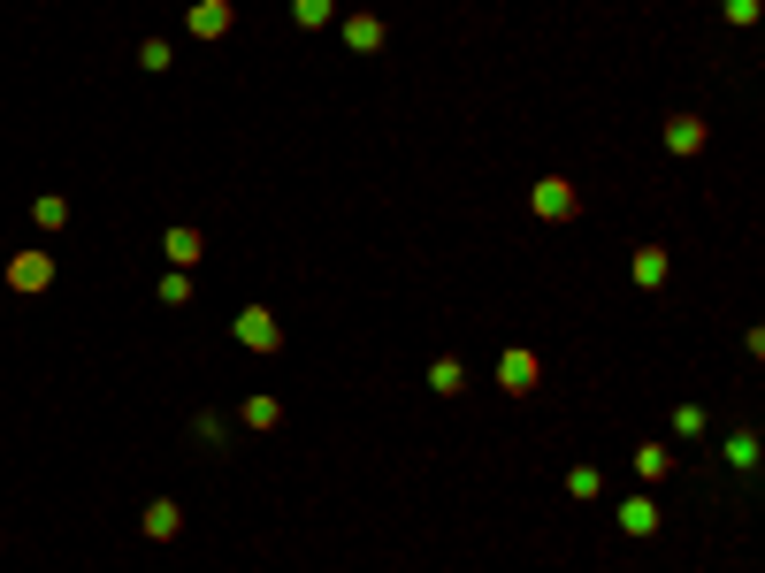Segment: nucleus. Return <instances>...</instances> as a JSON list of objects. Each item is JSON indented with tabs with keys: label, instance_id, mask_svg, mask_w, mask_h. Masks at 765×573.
<instances>
[{
	"label": "nucleus",
	"instance_id": "f257e3e1",
	"mask_svg": "<svg viewBox=\"0 0 765 573\" xmlns=\"http://www.w3.org/2000/svg\"><path fill=\"white\" fill-rule=\"evenodd\" d=\"M8 283H16V291H46V283H54V260L46 253H16L8 260Z\"/></svg>",
	"mask_w": 765,
	"mask_h": 573
},
{
	"label": "nucleus",
	"instance_id": "f03ea898",
	"mask_svg": "<svg viewBox=\"0 0 765 573\" xmlns=\"http://www.w3.org/2000/svg\"><path fill=\"white\" fill-rule=\"evenodd\" d=\"M176 528H184V512H176L169 497H153V505H146V535H153V543H176Z\"/></svg>",
	"mask_w": 765,
	"mask_h": 573
},
{
	"label": "nucleus",
	"instance_id": "7ed1b4c3",
	"mask_svg": "<svg viewBox=\"0 0 765 573\" xmlns=\"http://www.w3.org/2000/svg\"><path fill=\"white\" fill-rule=\"evenodd\" d=\"M192 31H199V39H222V31H230V0H199V8H192Z\"/></svg>",
	"mask_w": 765,
	"mask_h": 573
},
{
	"label": "nucleus",
	"instance_id": "20e7f679",
	"mask_svg": "<svg viewBox=\"0 0 765 573\" xmlns=\"http://www.w3.org/2000/svg\"><path fill=\"white\" fill-rule=\"evenodd\" d=\"M238 337L253 344V352H276V321H268V314H245V321H238Z\"/></svg>",
	"mask_w": 765,
	"mask_h": 573
},
{
	"label": "nucleus",
	"instance_id": "39448f33",
	"mask_svg": "<svg viewBox=\"0 0 765 573\" xmlns=\"http://www.w3.org/2000/svg\"><path fill=\"white\" fill-rule=\"evenodd\" d=\"M635 474H643V482H666V474H674V459H666L658 444H643V451H635Z\"/></svg>",
	"mask_w": 765,
	"mask_h": 573
},
{
	"label": "nucleus",
	"instance_id": "423d86ee",
	"mask_svg": "<svg viewBox=\"0 0 765 573\" xmlns=\"http://www.w3.org/2000/svg\"><path fill=\"white\" fill-rule=\"evenodd\" d=\"M345 39L360 46V54H375V46H383V23H375V16H352V23H345Z\"/></svg>",
	"mask_w": 765,
	"mask_h": 573
},
{
	"label": "nucleus",
	"instance_id": "0eeeda50",
	"mask_svg": "<svg viewBox=\"0 0 765 573\" xmlns=\"http://www.w3.org/2000/svg\"><path fill=\"white\" fill-rule=\"evenodd\" d=\"M498 375H505V390H528V382H536V360H528V352H505Z\"/></svg>",
	"mask_w": 765,
	"mask_h": 573
},
{
	"label": "nucleus",
	"instance_id": "6e6552de",
	"mask_svg": "<svg viewBox=\"0 0 765 573\" xmlns=\"http://www.w3.org/2000/svg\"><path fill=\"white\" fill-rule=\"evenodd\" d=\"M536 214H574V191L567 184H536Z\"/></svg>",
	"mask_w": 765,
	"mask_h": 573
},
{
	"label": "nucleus",
	"instance_id": "1a4fd4ad",
	"mask_svg": "<svg viewBox=\"0 0 765 573\" xmlns=\"http://www.w3.org/2000/svg\"><path fill=\"white\" fill-rule=\"evenodd\" d=\"M620 528H628V535H651V528H658V512H651V497H635V505H628V512H620Z\"/></svg>",
	"mask_w": 765,
	"mask_h": 573
},
{
	"label": "nucleus",
	"instance_id": "9d476101",
	"mask_svg": "<svg viewBox=\"0 0 765 573\" xmlns=\"http://www.w3.org/2000/svg\"><path fill=\"white\" fill-rule=\"evenodd\" d=\"M697 138H704V123H697V115H681V123L666 130V146H674V153H689V146H697Z\"/></svg>",
	"mask_w": 765,
	"mask_h": 573
},
{
	"label": "nucleus",
	"instance_id": "9b49d317",
	"mask_svg": "<svg viewBox=\"0 0 765 573\" xmlns=\"http://www.w3.org/2000/svg\"><path fill=\"white\" fill-rule=\"evenodd\" d=\"M31 222H39V230H62V222H69V199H39V207H31Z\"/></svg>",
	"mask_w": 765,
	"mask_h": 573
},
{
	"label": "nucleus",
	"instance_id": "f8f14e48",
	"mask_svg": "<svg viewBox=\"0 0 765 573\" xmlns=\"http://www.w3.org/2000/svg\"><path fill=\"white\" fill-rule=\"evenodd\" d=\"M635 283H666V253H635Z\"/></svg>",
	"mask_w": 765,
	"mask_h": 573
},
{
	"label": "nucleus",
	"instance_id": "ddd939ff",
	"mask_svg": "<svg viewBox=\"0 0 765 573\" xmlns=\"http://www.w3.org/2000/svg\"><path fill=\"white\" fill-rule=\"evenodd\" d=\"M245 428H276V398H245Z\"/></svg>",
	"mask_w": 765,
	"mask_h": 573
},
{
	"label": "nucleus",
	"instance_id": "4468645a",
	"mask_svg": "<svg viewBox=\"0 0 765 573\" xmlns=\"http://www.w3.org/2000/svg\"><path fill=\"white\" fill-rule=\"evenodd\" d=\"M727 459H735V467L750 474V467H758V444H750V436H727Z\"/></svg>",
	"mask_w": 765,
	"mask_h": 573
},
{
	"label": "nucleus",
	"instance_id": "2eb2a0df",
	"mask_svg": "<svg viewBox=\"0 0 765 573\" xmlns=\"http://www.w3.org/2000/svg\"><path fill=\"white\" fill-rule=\"evenodd\" d=\"M169 260H199V237L192 230H169Z\"/></svg>",
	"mask_w": 765,
	"mask_h": 573
},
{
	"label": "nucleus",
	"instance_id": "dca6fc26",
	"mask_svg": "<svg viewBox=\"0 0 765 573\" xmlns=\"http://www.w3.org/2000/svg\"><path fill=\"white\" fill-rule=\"evenodd\" d=\"M299 23H329V0H299Z\"/></svg>",
	"mask_w": 765,
	"mask_h": 573
}]
</instances>
